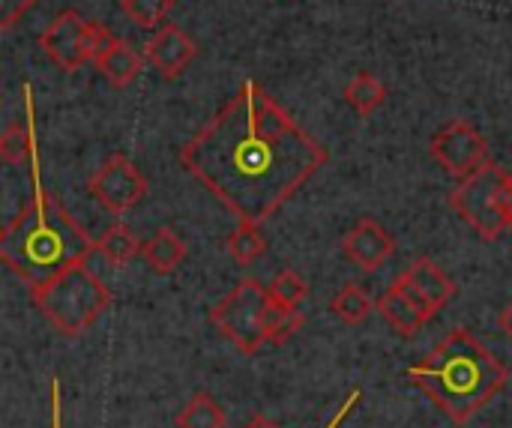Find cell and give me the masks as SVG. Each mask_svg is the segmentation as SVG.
Segmentation results:
<instances>
[{
	"label": "cell",
	"instance_id": "cell-23",
	"mask_svg": "<svg viewBox=\"0 0 512 428\" xmlns=\"http://www.w3.org/2000/svg\"><path fill=\"white\" fill-rule=\"evenodd\" d=\"M267 294H270L273 303L288 306V309H297V303L306 300L309 288H306V282H303L300 273H294V270H279V273L273 276V282L267 285Z\"/></svg>",
	"mask_w": 512,
	"mask_h": 428
},
{
	"label": "cell",
	"instance_id": "cell-15",
	"mask_svg": "<svg viewBox=\"0 0 512 428\" xmlns=\"http://www.w3.org/2000/svg\"><path fill=\"white\" fill-rule=\"evenodd\" d=\"M144 57H147V54H141L138 48H132L126 39H114L93 63H96V69H99L114 87H129V84L141 75Z\"/></svg>",
	"mask_w": 512,
	"mask_h": 428
},
{
	"label": "cell",
	"instance_id": "cell-5",
	"mask_svg": "<svg viewBox=\"0 0 512 428\" xmlns=\"http://www.w3.org/2000/svg\"><path fill=\"white\" fill-rule=\"evenodd\" d=\"M270 309V294L258 279H240L231 294H225L210 309V324L243 354H258L267 345L264 318Z\"/></svg>",
	"mask_w": 512,
	"mask_h": 428
},
{
	"label": "cell",
	"instance_id": "cell-28",
	"mask_svg": "<svg viewBox=\"0 0 512 428\" xmlns=\"http://www.w3.org/2000/svg\"><path fill=\"white\" fill-rule=\"evenodd\" d=\"M243 428H279V426H276V423H270L267 417H261V414H258V417H252V420H249V423H246Z\"/></svg>",
	"mask_w": 512,
	"mask_h": 428
},
{
	"label": "cell",
	"instance_id": "cell-16",
	"mask_svg": "<svg viewBox=\"0 0 512 428\" xmlns=\"http://www.w3.org/2000/svg\"><path fill=\"white\" fill-rule=\"evenodd\" d=\"M147 267L159 276H171L183 261H186V243L171 231V228H159L141 249Z\"/></svg>",
	"mask_w": 512,
	"mask_h": 428
},
{
	"label": "cell",
	"instance_id": "cell-19",
	"mask_svg": "<svg viewBox=\"0 0 512 428\" xmlns=\"http://www.w3.org/2000/svg\"><path fill=\"white\" fill-rule=\"evenodd\" d=\"M228 414L210 393H195L177 414V428H225Z\"/></svg>",
	"mask_w": 512,
	"mask_h": 428
},
{
	"label": "cell",
	"instance_id": "cell-6",
	"mask_svg": "<svg viewBox=\"0 0 512 428\" xmlns=\"http://www.w3.org/2000/svg\"><path fill=\"white\" fill-rule=\"evenodd\" d=\"M504 180H507V171L498 168L495 162H486L474 174L462 177L459 186L450 192V207L456 210V216L471 231H477L486 243H495L504 237V231H510L504 210H501Z\"/></svg>",
	"mask_w": 512,
	"mask_h": 428
},
{
	"label": "cell",
	"instance_id": "cell-9",
	"mask_svg": "<svg viewBox=\"0 0 512 428\" xmlns=\"http://www.w3.org/2000/svg\"><path fill=\"white\" fill-rule=\"evenodd\" d=\"M87 24L75 9H63L39 36V48L48 54V60H54L60 69L75 72L81 69L90 54H87Z\"/></svg>",
	"mask_w": 512,
	"mask_h": 428
},
{
	"label": "cell",
	"instance_id": "cell-25",
	"mask_svg": "<svg viewBox=\"0 0 512 428\" xmlns=\"http://www.w3.org/2000/svg\"><path fill=\"white\" fill-rule=\"evenodd\" d=\"M39 0H0V27L12 30L18 24V18H24Z\"/></svg>",
	"mask_w": 512,
	"mask_h": 428
},
{
	"label": "cell",
	"instance_id": "cell-22",
	"mask_svg": "<svg viewBox=\"0 0 512 428\" xmlns=\"http://www.w3.org/2000/svg\"><path fill=\"white\" fill-rule=\"evenodd\" d=\"M303 324H306L303 312L279 306V303L270 300V309H267V318H264V333H267L270 345H285L291 336H297L303 330Z\"/></svg>",
	"mask_w": 512,
	"mask_h": 428
},
{
	"label": "cell",
	"instance_id": "cell-10",
	"mask_svg": "<svg viewBox=\"0 0 512 428\" xmlns=\"http://www.w3.org/2000/svg\"><path fill=\"white\" fill-rule=\"evenodd\" d=\"M342 252L345 258L360 267L363 273H375L378 267H384V261L393 258L396 252V240L393 234L378 225L375 219H360L342 240Z\"/></svg>",
	"mask_w": 512,
	"mask_h": 428
},
{
	"label": "cell",
	"instance_id": "cell-12",
	"mask_svg": "<svg viewBox=\"0 0 512 428\" xmlns=\"http://www.w3.org/2000/svg\"><path fill=\"white\" fill-rule=\"evenodd\" d=\"M144 54H147V60L156 66V72H159L165 81H174V78H180V75L186 72V66L195 60L198 48H195V42H192L177 24H162V27L150 36Z\"/></svg>",
	"mask_w": 512,
	"mask_h": 428
},
{
	"label": "cell",
	"instance_id": "cell-8",
	"mask_svg": "<svg viewBox=\"0 0 512 428\" xmlns=\"http://www.w3.org/2000/svg\"><path fill=\"white\" fill-rule=\"evenodd\" d=\"M429 156L450 174V177H468L477 168L489 162V141L480 135L477 126L468 120H450L444 129H438L429 141Z\"/></svg>",
	"mask_w": 512,
	"mask_h": 428
},
{
	"label": "cell",
	"instance_id": "cell-3",
	"mask_svg": "<svg viewBox=\"0 0 512 428\" xmlns=\"http://www.w3.org/2000/svg\"><path fill=\"white\" fill-rule=\"evenodd\" d=\"M405 378L441 414L465 426L507 387L510 372L468 330H453L423 363L411 366Z\"/></svg>",
	"mask_w": 512,
	"mask_h": 428
},
{
	"label": "cell",
	"instance_id": "cell-14",
	"mask_svg": "<svg viewBox=\"0 0 512 428\" xmlns=\"http://www.w3.org/2000/svg\"><path fill=\"white\" fill-rule=\"evenodd\" d=\"M24 93V120H15L12 126H6V132L0 135V156L9 162V165H24L30 162L33 150H36V108H33V93H30V84L21 87Z\"/></svg>",
	"mask_w": 512,
	"mask_h": 428
},
{
	"label": "cell",
	"instance_id": "cell-18",
	"mask_svg": "<svg viewBox=\"0 0 512 428\" xmlns=\"http://www.w3.org/2000/svg\"><path fill=\"white\" fill-rule=\"evenodd\" d=\"M387 99V87L381 78H375L372 72H360L357 78H351V84L345 87V102L360 114V117H369L375 114Z\"/></svg>",
	"mask_w": 512,
	"mask_h": 428
},
{
	"label": "cell",
	"instance_id": "cell-21",
	"mask_svg": "<svg viewBox=\"0 0 512 428\" xmlns=\"http://www.w3.org/2000/svg\"><path fill=\"white\" fill-rule=\"evenodd\" d=\"M372 309H375V303L369 300V294L363 291V288H357V285H345L333 300H330V312L339 318V321H345V324H363L369 315H372Z\"/></svg>",
	"mask_w": 512,
	"mask_h": 428
},
{
	"label": "cell",
	"instance_id": "cell-26",
	"mask_svg": "<svg viewBox=\"0 0 512 428\" xmlns=\"http://www.w3.org/2000/svg\"><path fill=\"white\" fill-rule=\"evenodd\" d=\"M501 210H504V219H507V228L512 231V171L504 180V189H501Z\"/></svg>",
	"mask_w": 512,
	"mask_h": 428
},
{
	"label": "cell",
	"instance_id": "cell-7",
	"mask_svg": "<svg viewBox=\"0 0 512 428\" xmlns=\"http://www.w3.org/2000/svg\"><path fill=\"white\" fill-rule=\"evenodd\" d=\"M147 177L135 168V162L123 153L108 156L96 174L87 183V192L93 195V201H99L108 213L123 216L132 207H138L147 195Z\"/></svg>",
	"mask_w": 512,
	"mask_h": 428
},
{
	"label": "cell",
	"instance_id": "cell-20",
	"mask_svg": "<svg viewBox=\"0 0 512 428\" xmlns=\"http://www.w3.org/2000/svg\"><path fill=\"white\" fill-rule=\"evenodd\" d=\"M264 252H267V240H264L261 228L255 222H237V228L228 237V255H231V261L240 264V267H249Z\"/></svg>",
	"mask_w": 512,
	"mask_h": 428
},
{
	"label": "cell",
	"instance_id": "cell-24",
	"mask_svg": "<svg viewBox=\"0 0 512 428\" xmlns=\"http://www.w3.org/2000/svg\"><path fill=\"white\" fill-rule=\"evenodd\" d=\"M123 12L132 18V24L150 30V27H162L174 0H120Z\"/></svg>",
	"mask_w": 512,
	"mask_h": 428
},
{
	"label": "cell",
	"instance_id": "cell-27",
	"mask_svg": "<svg viewBox=\"0 0 512 428\" xmlns=\"http://www.w3.org/2000/svg\"><path fill=\"white\" fill-rule=\"evenodd\" d=\"M498 324H501V330H504V333L512 339V303L504 309V312H501V315H498Z\"/></svg>",
	"mask_w": 512,
	"mask_h": 428
},
{
	"label": "cell",
	"instance_id": "cell-4",
	"mask_svg": "<svg viewBox=\"0 0 512 428\" xmlns=\"http://www.w3.org/2000/svg\"><path fill=\"white\" fill-rule=\"evenodd\" d=\"M30 297L39 315L66 339H78L81 333H87L111 306V291L102 282V276H96L90 261L69 267Z\"/></svg>",
	"mask_w": 512,
	"mask_h": 428
},
{
	"label": "cell",
	"instance_id": "cell-13",
	"mask_svg": "<svg viewBox=\"0 0 512 428\" xmlns=\"http://www.w3.org/2000/svg\"><path fill=\"white\" fill-rule=\"evenodd\" d=\"M378 315H381L399 336H405V339L417 336V330L429 321L426 309L408 294V288H405L399 279H396L393 288L378 300Z\"/></svg>",
	"mask_w": 512,
	"mask_h": 428
},
{
	"label": "cell",
	"instance_id": "cell-2",
	"mask_svg": "<svg viewBox=\"0 0 512 428\" xmlns=\"http://www.w3.org/2000/svg\"><path fill=\"white\" fill-rule=\"evenodd\" d=\"M33 198L0 234L3 264L27 285V291L45 288L69 267L96 255V240L69 216V210L42 189L39 180V147L30 156Z\"/></svg>",
	"mask_w": 512,
	"mask_h": 428
},
{
	"label": "cell",
	"instance_id": "cell-11",
	"mask_svg": "<svg viewBox=\"0 0 512 428\" xmlns=\"http://www.w3.org/2000/svg\"><path fill=\"white\" fill-rule=\"evenodd\" d=\"M399 282L408 288V294L426 309V315H429V321L453 300V294H456V282L432 261V258H417L402 276H399Z\"/></svg>",
	"mask_w": 512,
	"mask_h": 428
},
{
	"label": "cell",
	"instance_id": "cell-1",
	"mask_svg": "<svg viewBox=\"0 0 512 428\" xmlns=\"http://www.w3.org/2000/svg\"><path fill=\"white\" fill-rule=\"evenodd\" d=\"M330 153L291 114L246 81L183 147L180 165L237 222H267L324 165Z\"/></svg>",
	"mask_w": 512,
	"mask_h": 428
},
{
	"label": "cell",
	"instance_id": "cell-17",
	"mask_svg": "<svg viewBox=\"0 0 512 428\" xmlns=\"http://www.w3.org/2000/svg\"><path fill=\"white\" fill-rule=\"evenodd\" d=\"M141 240L132 234V228H126L123 222H114L99 240H96V252L111 264V267H126L135 255H141Z\"/></svg>",
	"mask_w": 512,
	"mask_h": 428
}]
</instances>
